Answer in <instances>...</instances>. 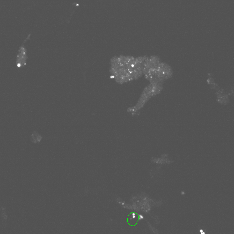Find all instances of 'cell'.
<instances>
[{"label":"cell","instance_id":"cell-3","mask_svg":"<svg viewBox=\"0 0 234 234\" xmlns=\"http://www.w3.org/2000/svg\"><path fill=\"white\" fill-rule=\"evenodd\" d=\"M1 217L3 218V220H4L5 222H6V221H7L8 216V214H7L6 207H4V206H1Z\"/></svg>","mask_w":234,"mask_h":234},{"label":"cell","instance_id":"cell-2","mask_svg":"<svg viewBox=\"0 0 234 234\" xmlns=\"http://www.w3.org/2000/svg\"><path fill=\"white\" fill-rule=\"evenodd\" d=\"M42 137L40 134H38L36 131H34L31 136V142L34 143H39L42 140Z\"/></svg>","mask_w":234,"mask_h":234},{"label":"cell","instance_id":"cell-1","mask_svg":"<svg viewBox=\"0 0 234 234\" xmlns=\"http://www.w3.org/2000/svg\"><path fill=\"white\" fill-rule=\"evenodd\" d=\"M31 34L29 35L26 39L21 44L18 51L16 58V65L19 68L25 67L27 63V60L28 59V56L27 54V49L25 47V43L26 41L30 38Z\"/></svg>","mask_w":234,"mask_h":234},{"label":"cell","instance_id":"cell-4","mask_svg":"<svg viewBox=\"0 0 234 234\" xmlns=\"http://www.w3.org/2000/svg\"><path fill=\"white\" fill-rule=\"evenodd\" d=\"M138 218H139V220H142L143 219V216H141V215H140V216H138Z\"/></svg>","mask_w":234,"mask_h":234}]
</instances>
